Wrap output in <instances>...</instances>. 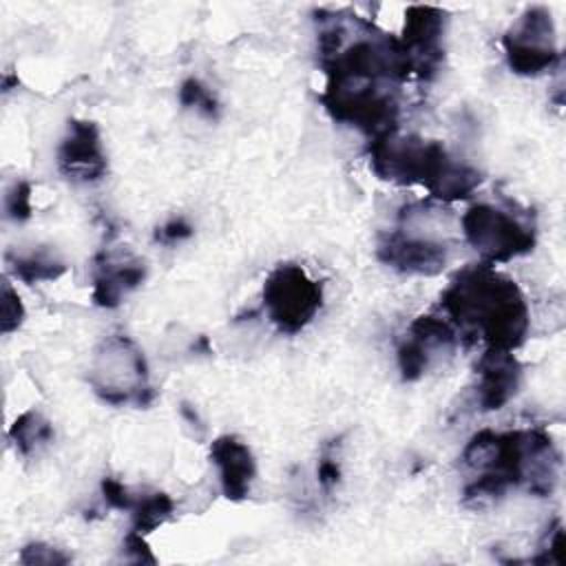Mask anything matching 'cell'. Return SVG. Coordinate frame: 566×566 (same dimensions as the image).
<instances>
[{"mask_svg":"<svg viewBox=\"0 0 566 566\" xmlns=\"http://www.w3.org/2000/svg\"><path fill=\"white\" fill-rule=\"evenodd\" d=\"M57 170L77 184H95L102 181L108 172L106 153L102 146L99 126L91 119H69L66 133L60 139L57 153Z\"/></svg>","mask_w":566,"mask_h":566,"instance_id":"10","label":"cell"},{"mask_svg":"<svg viewBox=\"0 0 566 566\" xmlns=\"http://www.w3.org/2000/svg\"><path fill=\"white\" fill-rule=\"evenodd\" d=\"M562 559H564V531H562V522L555 520L553 528L546 533V544L542 548V555L533 557L531 562H535V564H546V562L562 564Z\"/></svg>","mask_w":566,"mask_h":566,"instance_id":"23","label":"cell"},{"mask_svg":"<svg viewBox=\"0 0 566 566\" xmlns=\"http://www.w3.org/2000/svg\"><path fill=\"white\" fill-rule=\"evenodd\" d=\"M172 513H175V502L168 493L153 491V493L139 495L135 497V504L130 509V515H133L130 531L148 535L161 524H166L172 517Z\"/></svg>","mask_w":566,"mask_h":566,"instance_id":"16","label":"cell"},{"mask_svg":"<svg viewBox=\"0 0 566 566\" xmlns=\"http://www.w3.org/2000/svg\"><path fill=\"white\" fill-rule=\"evenodd\" d=\"M316 478H318V484L323 486V491H332L338 482H340V462L325 453L321 460H318V467H316Z\"/></svg>","mask_w":566,"mask_h":566,"instance_id":"25","label":"cell"},{"mask_svg":"<svg viewBox=\"0 0 566 566\" xmlns=\"http://www.w3.org/2000/svg\"><path fill=\"white\" fill-rule=\"evenodd\" d=\"M210 462L219 471L221 493L230 502H243L256 480V460L250 444L234 436L223 433L210 442Z\"/></svg>","mask_w":566,"mask_h":566,"instance_id":"12","label":"cell"},{"mask_svg":"<svg viewBox=\"0 0 566 566\" xmlns=\"http://www.w3.org/2000/svg\"><path fill=\"white\" fill-rule=\"evenodd\" d=\"M475 402L482 411H497L509 405L522 385V363L513 352L484 349L475 363Z\"/></svg>","mask_w":566,"mask_h":566,"instance_id":"11","label":"cell"},{"mask_svg":"<svg viewBox=\"0 0 566 566\" xmlns=\"http://www.w3.org/2000/svg\"><path fill=\"white\" fill-rule=\"evenodd\" d=\"M464 241L480 254L482 263L495 265L533 252L537 241L535 221L513 208L486 201L473 203L460 219Z\"/></svg>","mask_w":566,"mask_h":566,"instance_id":"4","label":"cell"},{"mask_svg":"<svg viewBox=\"0 0 566 566\" xmlns=\"http://www.w3.org/2000/svg\"><path fill=\"white\" fill-rule=\"evenodd\" d=\"M263 310L276 332L294 336L303 332L323 307V283L298 263H279L263 281Z\"/></svg>","mask_w":566,"mask_h":566,"instance_id":"6","label":"cell"},{"mask_svg":"<svg viewBox=\"0 0 566 566\" xmlns=\"http://www.w3.org/2000/svg\"><path fill=\"white\" fill-rule=\"evenodd\" d=\"M7 265L15 279L24 283H40V281H55L69 268L49 250H35L29 254H7Z\"/></svg>","mask_w":566,"mask_h":566,"instance_id":"15","label":"cell"},{"mask_svg":"<svg viewBox=\"0 0 566 566\" xmlns=\"http://www.w3.org/2000/svg\"><path fill=\"white\" fill-rule=\"evenodd\" d=\"M146 279V263L135 256L99 254L93 276L91 298L97 307L115 310L126 294L137 290Z\"/></svg>","mask_w":566,"mask_h":566,"instance_id":"13","label":"cell"},{"mask_svg":"<svg viewBox=\"0 0 566 566\" xmlns=\"http://www.w3.org/2000/svg\"><path fill=\"white\" fill-rule=\"evenodd\" d=\"M462 462L478 471L464 486V502L482 504L524 486L537 497H548L559 478V451L544 429H482L471 436Z\"/></svg>","mask_w":566,"mask_h":566,"instance_id":"1","label":"cell"},{"mask_svg":"<svg viewBox=\"0 0 566 566\" xmlns=\"http://www.w3.org/2000/svg\"><path fill=\"white\" fill-rule=\"evenodd\" d=\"M102 497L106 502V506L117 509V511H130L135 504V495L128 491V486L115 478H104L102 484Z\"/></svg>","mask_w":566,"mask_h":566,"instance_id":"21","label":"cell"},{"mask_svg":"<svg viewBox=\"0 0 566 566\" xmlns=\"http://www.w3.org/2000/svg\"><path fill=\"white\" fill-rule=\"evenodd\" d=\"M440 307L460 336H473L486 349L515 352L531 327L528 303L520 285L489 263L460 268L444 292Z\"/></svg>","mask_w":566,"mask_h":566,"instance_id":"2","label":"cell"},{"mask_svg":"<svg viewBox=\"0 0 566 566\" xmlns=\"http://www.w3.org/2000/svg\"><path fill=\"white\" fill-rule=\"evenodd\" d=\"M444 29L447 13L438 7L411 4L405 11L402 33L398 38L411 75L420 80H431L438 73V66L444 57Z\"/></svg>","mask_w":566,"mask_h":566,"instance_id":"8","label":"cell"},{"mask_svg":"<svg viewBox=\"0 0 566 566\" xmlns=\"http://www.w3.org/2000/svg\"><path fill=\"white\" fill-rule=\"evenodd\" d=\"M371 172L391 184L422 186L431 199L462 201L482 184V172L453 157L438 139L418 135H385L367 144Z\"/></svg>","mask_w":566,"mask_h":566,"instance_id":"3","label":"cell"},{"mask_svg":"<svg viewBox=\"0 0 566 566\" xmlns=\"http://www.w3.org/2000/svg\"><path fill=\"white\" fill-rule=\"evenodd\" d=\"M195 234V228L190 221H186L184 217H175L170 221H166L164 226H159L153 234V239L161 245H177L186 239H190Z\"/></svg>","mask_w":566,"mask_h":566,"instance_id":"22","label":"cell"},{"mask_svg":"<svg viewBox=\"0 0 566 566\" xmlns=\"http://www.w3.org/2000/svg\"><path fill=\"white\" fill-rule=\"evenodd\" d=\"M88 380L93 391L108 405L135 402L137 407H146L155 398V391L148 385L144 352L135 340L122 334L108 336L99 345Z\"/></svg>","mask_w":566,"mask_h":566,"instance_id":"5","label":"cell"},{"mask_svg":"<svg viewBox=\"0 0 566 566\" xmlns=\"http://www.w3.org/2000/svg\"><path fill=\"white\" fill-rule=\"evenodd\" d=\"M122 553H124V559L128 562H137V564H155V555L150 553L146 539L142 533H135V531H128V535L124 537V544H122Z\"/></svg>","mask_w":566,"mask_h":566,"instance_id":"24","label":"cell"},{"mask_svg":"<svg viewBox=\"0 0 566 566\" xmlns=\"http://www.w3.org/2000/svg\"><path fill=\"white\" fill-rule=\"evenodd\" d=\"M27 310L18 296V292L11 287L9 279H2V296H0V329L2 334L15 332L24 323Z\"/></svg>","mask_w":566,"mask_h":566,"instance_id":"18","label":"cell"},{"mask_svg":"<svg viewBox=\"0 0 566 566\" xmlns=\"http://www.w3.org/2000/svg\"><path fill=\"white\" fill-rule=\"evenodd\" d=\"M31 184L20 179V181H13L4 195V212L11 221L15 223H22L27 219H31L33 214V206H31Z\"/></svg>","mask_w":566,"mask_h":566,"instance_id":"19","label":"cell"},{"mask_svg":"<svg viewBox=\"0 0 566 566\" xmlns=\"http://www.w3.org/2000/svg\"><path fill=\"white\" fill-rule=\"evenodd\" d=\"M53 424L38 411L29 409L20 413L13 424L9 427V440L15 447V451L24 458L38 453L46 444L53 442Z\"/></svg>","mask_w":566,"mask_h":566,"instance_id":"14","label":"cell"},{"mask_svg":"<svg viewBox=\"0 0 566 566\" xmlns=\"http://www.w3.org/2000/svg\"><path fill=\"white\" fill-rule=\"evenodd\" d=\"M179 104L184 108H192L197 111L199 115L208 117V119H217L219 117V102L217 97L212 95V91L197 77H186L181 84H179Z\"/></svg>","mask_w":566,"mask_h":566,"instance_id":"17","label":"cell"},{"mask_svg":"<svg viewBox=\"0 0 566 566\" xmlns=\"http://www.w3.org/2000/svg\"><path fill=\"white\" fill-rule=\"evenodd\" d=\"M376 256L400 274L436 276L444 270L449 250L444 241L429 234H416L411 228L400 226L378 241Z\"/></svg>","mask_w":566,"mask_h":566,"instance_id":"9","label":"cell"},{"mask_svg":"<svg viewBox=\"0 0 566 566\" xmlns=\"http://www.w3.org/2000/svg\"><path fill=\"white\" fill-rule=\"evenodd\" d=\"M18 559L24 566H62L71 562V557L62 548L49 546L44 542H31L22 546Z\"/></svg>","mask_w":566,"mask_h":566,"instance_id":"20","label":"cell"},{"mask_svg":"<svg viewBox=\"0 0 566 566\" xmlns=\"http://www.w3.org/2000/svg\"><path fill=\"white\" fill-rule=\"evenodd\" d=\"M509 69L515 75L537 77L555 69L562 60L557 31L546 7H528L502 35Z\"/></svg>","mask_w":566,"mask_h":566,"instance_id":"7","label":"cell"}]
</instances>
